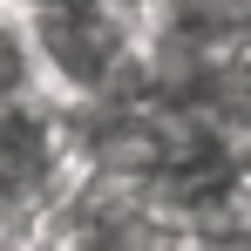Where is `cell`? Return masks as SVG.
<instances>
[{
    "label": "cell",
    "mask_w": 251,
    "mask_h": 251,
    "mask_svg": "<svg viewBox=\"0 0 251 251\" xmlns=\"http://www.w3.org/2000/svg\"><path fill=\"white\" fill-rule=\"evenodd\" d=\"M48 88V61L34 41V21L21 0H0V109H21V102H41Z\"/></svg>",
    "instance_id": "obj_1"
}]
</instances>
